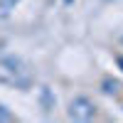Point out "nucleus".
Masks as SVG:
<instances>
[{"instance_id": "1", "label": "nucleus", "mask_w": 123, "mask_h": 123, "mask_svg": "<svg viewBox=\"0 0 123 123\" xmlns=\"http://www.w3.org/2000/svg\"><path fill=\"white\" fill-rule=\"evenodd\" d=\"M0 69L5 71V74H10V79H3L0 76V81H7V84H15L20 89H27L30 86V67L25 59H20L15 54H5L0 57Z\"/></svg>"}, {"instance_id": "2", "label": "nucleus", "mask_w": 123, "mask_h": 123, "mask_svg": "<svg viewBox=\"0 0 123 123\" xmlns=\"http://www.w3.org/2000/svg\"><path fill=\"white\" fill-rule=\"evenodd\" d=\"M69 118L71 121H91L96 116V104L89 96H74L69 101Z\"/></svg>"}, {"instance_id": "3", "label": "nucleus", "mask_w": 123, "mask_h": 123, "mask_svg": "<svg viewBox=\"0 0 123 123\" xmlns=\"http://www.w3.org/2000/svg\"><path fill=\"white\" fill-rule=\"evenodd\" d=\"M39 104H42V111L49 113V111L54 108V94L49 91V86H42L39 89Z\"/></svg>"}, {"instance_id": "4", "label": "nucleus", "mask_w": 123, "mask_h": 123, "mask_svg": "<svg viewBox=\"0 0 123 123\" xmlns=\"http://www.w3.org/2000/svg\"><path fill=\"white\" fill-rule=\"evenodd\" d=\"M101 89H104V94H108V96H118V91H121V84H118L116 79L106 76L104 81H101Z\"/></svg>"}, {"instance_id": "5", "label": "nucleus", "mask_w": 123, "mask_h": 123, "mask_svg": "<svg viewBox=\"0 0 123 123\" xmlns=\"http://www.w3.org/2000/svg\"><path fill=\"white\" fill-rule=\"evenodd\" d=\"M20 3V0H0V12H10V10H15V5Z\"/></svg>"}, {"instance_id": "6", "label": "nucleus", "mask_w": 123, "mask_h": 123, "mask_svg": "<svg viewBox=\"0 0 123 123\" xmlns=\"http://www.w3.org/2000/svg\"><path fill=\"white\" fill-rule=\"evenodd\" d=\"M12 118H15V116L10 113V111H7L5 106H0V121H12Z\"/></svg>"}, {"instance_id": "7", "label": "nucleus", "mask_w": 123, "mask_h": 123, "mask_svg": "<svg viewBox=\"0 0 123 123\" xmlns=\"http://www.w3.org/2000/svg\"><path fill=\"white\" fill-rule=\"evenodd\" d=\"M64 3H67V5H71V0H64Z\"/></svg>"}]
</instances>
